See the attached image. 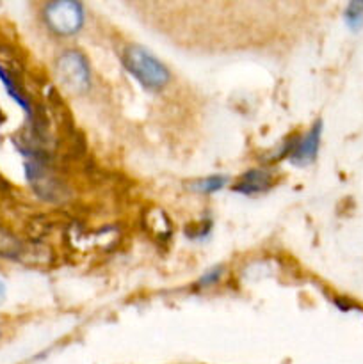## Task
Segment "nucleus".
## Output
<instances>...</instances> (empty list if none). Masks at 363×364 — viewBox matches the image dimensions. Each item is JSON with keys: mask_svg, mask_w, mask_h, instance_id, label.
<instances>
[{"mask_svg": "<svg viewBox=\"0 0 363 364\" xmlns=\"http://www.w3.org/2000/svg\"><path fill=\"white\" fill-rule=\"evenodd\" d=\"M121 63L125 70L148 91H160L166 87L171 78L169 70L164 66V63H160L153 53L139 45L125 46Z\"/></svg>", "mask_w": 363, "mask_h": 364, "instance_id": "obj_1", "label": "nucleus"}, {"mask_svg": "<svg viewBox=\"0 0 363 364\" xmlns=\"http://www.w3.org/2000/svg\"><path fill=\"white\" fill-rule=\"evenodd\" d=\"M56 75L60 85L75 95L85 92L91 85V68L85 57L77 50H68L60 53L56 63Z\"/></svg>", "mask_w": 363, "mask_h": 364, "instance_id": "obj_2", "label": "nucleus"}, {"mask_svg": "<svg viewBox=\"0 0 363 364\" xmlns=\"http://www.w3.org/2000/svg\"><path fill=\"white\" fill-rule=\"evenodd\" d=\"M45 23L52 32L59 36H73L84 25V7L78 2L63 0V2L46 4L43 11Z\"/></svg>", "mask_w": 363, "mask_h": 364, "instance_id": "obj_3", "label": "nucleus"}, {"mask_svg": "<svg viewBox=\"0 0 363 364\" xmlns=\"http://www.w3.org/2000/svg\"><path fill=\"white\" fill-rule=\"evenodd\" d=\"M320 134H322V123L317 121L312 130L305 135L299 142H295L294 149L290 151V162L294 166H308L317 159L320 148Z\"/></svg>", "mask_w": 363, "mask_h": 364, "instance_id": "obj_4", "label": "nucleus"}, {"mask_svg": "<svg viewBox=\"0 0 363 364\" xmlns=\"http://www.w3.org/2000/svg\"><path fill=\"white\" fill-rule=\"evenodd\" d=\"M273 183V176L267 171L251 169L238 180L235 191L242 192V194H258V192L267 191Z\"/></svg>", "mask_w": 363, "mask_h": 364, "instance_id": "obj_5", "label": "nucleus"}, {"mask_svg": "<svg viewBox=\"0 0 363 364\" xmlns=\"http://www.w3.org/2000/svg\"><path fill=\"white\" fill-rule=\"evenodd\" d=\"M21 255H23V244L13 233H9V231L0 226V256L18 259L21 258Z\"/></svg>", "mask_w": 363, "mask_h": 364, "instance_id": "obj_6", "label": "nucleus"}, {"mask_svg": "<svg viewBox=\"0 0 363 364\" xmlns=\"http://www.w3.org/2000/svg\"><path fill=\"white\" fill-rule=\"evenodd\" d=\"M345 21L352 31H358L363 27V2H351L344 13Z\"/></svg>", "mask_w": 363, "mask_h": 364, "instance_id": "obj_7", "label": "nucleus"}, {"mask_svg": "<svg viewBox=\"0 0 363 364\" xmlns=\"http://www.w3.org/2000/svg\"><path fill=\"white\" fill-rule=\"evenodd\" d=\"M0 78H2L4 85H6V89H7V92H9V95L14 98V102L20 103V105L23 107V109L27 110V112H31V105H28V102H27V100H25V96L21 95L20 89H18V85L14 84L13 78H11L9 75L6 73V70H4V68H0Z\"/></svg>", "mask_w": 363, "mask_h": 364, "instance_id": "obj_8", "label": "nucleus"}, {"mask_svg": "<svg viewBox=\"0 0 363 364\" xmlns=\"http://www.w3.org/2000/svg\"><path fill=\"white\" fill-rule=\"evenodd\" d=\"M224 183H226V178L212 176V178H206V180L198 181V183L194 185V188L196 191L206 192V194H209V192H216L219 191V188H223Z\"/></svg>", "mask_w": 363, "mask_h": 364, "instance_id": "obj_9", "label": "nucleus"}, {"mask_svg": "<svg viewBox=\"0 0 363 364\" xmlns=\"http://www.w3.org/2000/svg\"><path fill=\"white\" fill-rule=\"evenodd\" d=\"M219 269H216V270H214V272L212 274H206V276L205 277H203V279H201V284H203V287H206V284H209V283H216V281H217V277H219Z\"/></svg>", "mask_w": 363, "mask_h": 364, "instance_id": "obj_10", "label": "nucleus"}, {"mask_svg": "<svg viewBox=\"0 0 363 364\" xmlns=\"http://www.w3.org/2000/svg\"><path fill=\"white\" fill-rule=\"evenodd\" d=\"M4 295H6V288H4L2 281H0V301H2V299H4Z\"/></svg>", "mask_w": 363, "mask_h": 364, "instance_id": "obj_11", "label": "nucleus"}]
</instances>
